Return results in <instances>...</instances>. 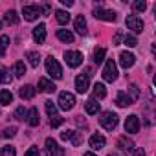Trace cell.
Instances as JSON below:
<instances>
[{"label":"cell","mask_w":156,"mask_h":156,"mask_svg":"<svg viewBox=\"0 0 156 156\" xmlns=\"http://www.w3.org/2000/svg\"><path fill=\"white\" fill-rule=\"evenodd\" d=\"M46 72L50 73V77H53V79H61L62 77V68H61V64L57 62V59L53 55L46 57Z\"/></svg>","instance_id":"obj_1"},{"label":"cell","mask_w":156,"mask_h":156,"mask_svg":"<svg viewBox=\"0 0 156 156\" xmlns=\"http://www.w3.org/2000/svg\"><path fill=\"white\" fill-rule=\"evenodd\" d=\"M118 121H119L118 114H114V112H103L99 116V123H101V127L105 130H114L118 127Z\"/></svg>","instance_id":"obj_2"},{"label":"cell","mask_w":156,"mask_h":156,"mask_svg":"<svg viewBox=\"0 0 156 156\" xmlns=\"http://www.w3.org/2000/svg\"><path fill=\"white\" fill-rule=\"evenodd\" d=\"M103 79L107 83H114L118 79V66L112 59H107L105 62V68H103Z\"/></svg>","instance_id":"obj_3"},{"label":"cell","mask_w":156,"mask_h":156,"mask_svg":"<svg viewBox=\"0 0 156 156\" xmlns=\"http://www.w3.org/2000/svg\"><path fill=\"white\" fill-rule=\"evenodd\" d=\"M57 103H59V108H61V110H70V108H73V105H75V96L70 94V92H61Z\"/></svg>","instance_id":"obj_4"},{"label":"cell","mask_w":156,"mask_h":156,"mask_svg":"<svg viewBox=\"0 0 156 156\" xmlns=\"http://www.w3.org/2000/svg\"><path fill=\"white\" fill-rule=\"evenodd\" d=\"M64 61L70 68H77L83 64V53L81 51H64Z\"/></svg>","instance_id":"obj_5"},{"label":"cell","mask_w":156,"mask_h":156,"mask_svg":"<svg viewBox=\"0 0 156 156\" xmlns=\"http://www.w3.org/2000/svg\"><path fill=\"white\" fill-rule=\"evenodd\" d=\"M94 17L99 19V20H107V22H114V20H116V13H114L112 9H103L101 4L96 6V9H94Z\"/></svg>","instance_id":"obj_6"},{"label":"cell","mask_w":156,"mask_h":156,"mask_svg":"<svg viewBox=\"0 0 156 156\" xmlns=\"http://www.w3.org/2000/svg\"><path fill=\"white\" fill-rule=\"evenodd\" d=\"M90 87V75L88 73H81V75H77L75 77V90L79 92V94H85Z\"/></svg>","instance_id":"obj_7"},{"label":"cell","mask_w":156,"mask_h":156,"mask_svg":"<svg viewBox=\"0 0 156 156\" xmlns=\"http://www.w3.org/2000/svg\"><path fill=\"white\" fill-rule=\"evenodd\" d=\"M46 154L48 156H64V149L59 147L53 138H48L46 140Z\"/></svg>","instance_id":"obj_8"},{"label":"cell","mask_w":156,"mask_h":156,"mask_svg":"<svg viewBox=\"0 0 156 156\" xmlns=\"http://www.w3.org/2000/svg\"><path fill=\"white\" fill-rule=\"evenodd\" d=\"M41 13H42L41 6H24V8H22V15H24V19L30 20V22H31V20H37Z\"/></svg>","instance_id":"obj_9"},{"label":"cell","mask_w":156,"mask_h":156,"mask_svg":"<svg viewBox=\"0 0 156 156\" xmlns=\"http://www.w3.org/2000/svg\"><path fill=\"white\" fill-rule=\"evenodd\" d=\"M125 22H127V28L132 30L134 33H141V31H143V20H141L140 17H136V15H129Z\"/></svg>","instance_id":"obj_10"},{"label":"cell","mask_w":156,"mask_h":156,"mask_svg":"<svg viewBox=\"0 0 156 156\" xmlns=\"http://www.w3.org/2000/svg\"><path fill=\"white\" fill-rule=\"evenodd\" d=\"M138 130H140V119H138L136 114H130V116L125 119V132H129V134H136Z\"/></svg>","instance_id":"obj_11"},{"label":"cell","mask_w":156,"mask_h":156,"mask_svg":"<svg viewBox=\"0 0 156 156\" xmlns=\"http://www.w3.org/2000/svg\"><path fill=\"white\" fill-rule=\"evenodd\" d=\"M134 62H136L134 53H130V51H121V53H119V64H121L125 70H127V68H132Z\"/></svg>","instance_id":"obj_12"},{"label":"cell","mask_w":156,"mask_h":156,"mask_svg":"<svg viewBox=\"0 0 156 156\" xmlns=\"http://www.w3.org/2000/svg\"><path fill=\"white\" fill-rule=\"evenodd\" d=\"M33 41L37 44H44V41H46V26L44 24H39L33 28Z\"/></svg>","instance_id":"obj_13"},{"label":"cell","mask_w":156,"mask_h":156,"mask_svg":"<svg viewBox=\"0 0 156 156\" xmlns=\"http://www.w3.org/2000/svg\"><path fill=\"white\" fill-rule=\"evenodd\" d=\"M118 147H119L123 152H132V151H134V141H132L130 138H127V136H121V138L118 140Z\"/></svg>","instance_id":"obj_14"},{"label":"cell","mask_w":156,"mask_h":156,"mask_svg":"<svg viewBox=\"0 0 156 156\" xmlns=\"http://www.w3.org/2000/svg\"><path fill=\"white\" fill-rule=\"evenodd\" d=\"M90 147L94 149V151H99V149H103L105 147V143H107V140H105V136H101V134H94L92 138H90Z\"/></svg>","instance_id":"obj_15"},{"label":"cell","mask_w":156,"mask_h":156,"mask_svg":"<svg viewBox=\"0 0 156 156\" xmlns=\"http://www.w3.org/2000/svg\"><path fill=\"white\" fill-rule=\"evenodd\" d=\"M39 88H41L42 92H46V94H53V92L57 90V87H55L51 81H48L46 77H41V79H39Z\"/></svg>","instance_id":"obj_16"},{"label":"cell","mask_w":156,"mask_h":156,"mask_svg":"<svg viewBox=\"0 0 156 156\" xmlns=\"http://www.w3.org/2000/svg\"><path fill=\"white\" fill-rule=\"evenodd\" d=\"M116 105H118V107H121V108H125V107H130V105H132V101H130L129 94L121 90V92H118V98H116Z\"/></svg>","instance_id":"obj_17"},{"label":"cell","mask_w":156,"mask_h":156,"mask_svg":"<svg viewBox=\"0 0 156 156\" xmlns=\"http://www.w3.org/2000/svg\"><path fill=\"white\" fill-rule=\"evenodd\" d=\"M19 94H20V98H22V99H31V98H35L37 88H33L31 85H26V87H20Z\"/></svg>","instance_id":"obj_18"},{"label":"cell","mask_w":156,"mask_h":156,"mask_svg":"<svg viewBox=\"0 0 156 156\" xmlns=\"http://www.w3.org/2000/svg\"><path fill=\"white\" fill-rule=\"evenodd\" d=\"M26 119H28V125L30 127H37L39 123H41V118H39V110L33 107L30 112H28V116H26Z\"/></svg>","instance_id":"obj_19"},{"label":"cell","mask_w":156,"mask_h":156,"mask_svg":"<svg viewBox=\"0 0 156 156\" xmlns=\"http://www.w3.org/2000/svg\"><path fill=\"white\" fill-rule=\"evenodd\" d=\"M75 31L79 33V35H87V20H85V17L83 15H79L75 19Z\"/></svg>","instance_id":"obj_20"},{"label":"cell","mask_w":156,"mask_h":156,"mask_svg":"<svg viewBox=\"0 0 156 156\" xmlns=\"http://www.w3.org/2000/svg\"><path fill=\"white\" fill-rule=\"evenodd\" d=\"M85 110H87V114L94 116V114H98V112H99V103L92 98V99H88V101L85 103Z\"/></svg>","instance_id":"obj_21"},{"label":"cell","mask_w":156,"mask_h":156,"mask_svg":"<svg viewBox=\"0 0 156 156\" xmlns=\"http://www.w3.org/2000/svg\"><path fill=\"white\" fill-rule=\"evenodd\" d=\"M57 39L68 44V42H73V33L70 30H57Z\"/></svg>","instance_id":"obj_22"},{"label":"cell","mask_w":156,"mask_h":156,"mask_svg":"<svg viewBox=\"0 0 156 156\" xmlns=\"http://www.w3.org/2000/svg\"><path fill=\"white\" fill-rule=\"evenodd\" d=\"M107 96V88L103 83H96L94 85V99H103Z\"/></svg>","instance_id":"obj_23"},{"label":"cell","mask_w":156,"mask_h":156,"mask_svg":"<svg viewBox=\"0 0 156 156\" xmlns=\"http://www.w3.org/2000/svg\"><path fill=\"white\" fill-rule=\"evenodd\" d=\"M11 81H13V77H11L9 70H8V68H4V66H0V83H4V85H9Z\"/></svg>","instance_id":"obj_24"},{"label":"cell","mask_w":156,"mask_h":156,"mask_svg":"<svg viewBox=\"0 0 156 156\" xmlns=\"http://www.w3.org/2000/svg\"><path fill=\"white\" fill-rule=\"evenodd\" d=\"M13 73H15V77H24V73H26V64H24V61H17V62H15Z\"/></svg>","instance_id":"obj_25"},{"label":"cell","mask_w":156,"mask_h":156,"mask_svg":"<svg viewBox=\"0 0 156 156\" xmlns=\"http://www.w3.org/2000/svg\"><path fill=\"white\" fill-rule=\"evenodd\" d=\"M4 19H6V22H8V24H11V26H17V24H19V20H20V19H19V15H17V11H13V9H9V11L6 13V17H4Z\"/></svg>","instance_id":"obj_26"},{"label":"cell","mask_w":156,"mask_h":156,"mask_svg":"<svg viewBox=\"0 0 156 156\" xmlns=\"http://www.w3.org/2000/svg\"><path fill=\"white\" fill-rule=\"evenodd\" d=\"M13 101V94L9 90H0V105H9Z\"/></svg>","instance_id":"obj_27"},{"label":"cell","mask_w":156,"mask_h":156,"mask_svg":"<svg viewBox=\"0 0 156 156\" xmlns=\"http://www.w3.org/2000/svg\"><path fill=\"white\" fill-rule=\"evenodd\" d=\"M55 19H57V22H59V24H68L70 15H68L64 9H57V11H55Z\"/></svg>","instance_id":"obj_28"},{"label":"cell","mask_w":156,"mask_h":156,"mask_svg":"<svg viewBox=\"0 0 156 156\" xmlns=\"http://www.w3.org/2000/svg\"><path fill=\"white\" fill-rule=\"evenodd\" d=\"M26 57H28V61H30V64H31L33 68H37V66H39V62H41V55H39L37 51H28V53H26Z\"/></svg>","instance_id":"obj_29"},{"label":"cell","mask_w":156,"mask_h":156,"mask_svg":"<svg viewBox=\"0 0 156 156\" xmlns=\"http://www.w3.org/2000/svg\"><path fill=\"white\" fill-rule=\"evenodd\" d=\"M68 141H72V145H73V147H79V145L83 143V132L73 130V132H72V138H70Z\"/></svg>","instance_id":"obj_30"},{"label":"cell","mask_w":156,"mask_h":156,"mask_svg":"<svg viewBox=\"0 0 156 156\" xmlns=\"http://www.w3.org/2000/svg\"><path fill=\"white\" fill-rule=\"evenodd\" d=\"M44 105H46V112H48V116H50V118H55V116H57V105H55L51 99L44 101Z\"/></svg>","instance_id":"obj_31"},{"label":"cell","mask_w":156,"mask_h":156,"mask_svg":"<svg viewBox=\"0 0 156 156\" xmlns=\"http://www.w3.org/2000/svg\"><path fill=\"white\" fill-rule=\"evenodd\" d=\"M105 55H107V50H105V48H98V50L94 51V62H96V64H101L103 59H105Z\"/></svg>","instance_id":"obj_32"},{"label":"cell","mask_w":156,"mask_h":156,"mask_svg":"<svg viewBox=\"0 0 156 156\" xmlns=\"http://www.w3.org/2000/svg\"><path fill=\"white\" fill-rule=\"evenodd\" d=\"M8 46H9V37H8V35H2V37H0V57L6 55Z\"/></svg>","instance_id":"obj_33"},{"label":"cell","mask_w":156,"mask_h":156,"mask_svg":"<svg viewBox=\"0 0 156 156\" xmlns=\"http://www.w3.org/2000/svg\"><path fill=\"white\" fill-rule=\"evenodd\" d=\"M129 98H130L132 103L140 99V88H138L136 85H130V88H129Z\"/></svg>","instance_id":"obj_34"},{"label":"cell","mask_w":156,"mask_h":156,"mask_svg":"<svg viewBox=\"0 0 156 156\" xmlns=\"http://www.w3.org/2000/svg\"><path fill=\"white\" fill-rule=\"evenodd\" d=\"M132 9L143 13V11L147 9V2H143V0H136V2H132Z\"/></svg>","instance_id":"obj_35"},{"label":"cell","mask_w":156,"mask_h":156,"mask_svg":"<svg viewBox=\"0 0 156 156\" xmlns=\"http://www.w3.org/2000/svg\"><path fill=\"white\" fill-rule=\"evenodd\" d=\"M0 156H17V151H15V147L6 145V147H2V152H0Z\"/></svg>","instance_id":"obj_36"},{"label":"cell","mask_w":156,"mask_h":156,"mask_svg":"<svg viewBox=\"0 0 156 156\" xmlns=\"http://www.w3.org/2000/svg\"><path fill=\"white\" fill-rule=\"evenodd\" d=\"M123 42H125V44H127L129 48H134V46L138 44V41H136V37H134V35H125Z\"/></svg>","instance_id":"obj_37"},{"label":"cell","mask_w":156,"mask_h":156,"mask_svg":"<svg viewBox=\"0 0 156 156\" xmlns=\"http://www.w3.org/2000/svg\"><path fill=\"white\" fill-rule=\"evenodd\" d=\"M26 116H28V112H26V108H24V107H19V108L15 110V118H17V119H20V121H22Z\"/></svg>","instance_id":"obj_38"},{"label":"cell","mask_w":156,"mask_h":156,"mask_svg":"<svg viewBox=\"0 0 156 156\" xmlns=\"http://www.w3.org/2000/svg\"><path fill=\"white\" fill-rule=\"evenodd\" d=\"M62 123H64V119H62L61 116H55V118H51V121H50V125H51L53 129H55V127H61Z\"/></svg>","instance_id":"obj_39"},{"label":"cell","mask_w":156,"mask_h":156,"mask_svg":"<svg viewBox=\"0 0 156 156\" xmlns=\"http://www.w3.org/2000/svg\"><path fill=\"white\" fill-rule=\"evenodd\" d=\"M15 134H17V127H9V129H6V130L2 132L4 138H13Z\"/></svg>","instance_id":"obj_40"},{"label":"cell","mask_w":156,"mask_h":156,"mask_svg":"<svg viewBox=\"0 0 156 156\" xmlns=\"http://www.w3.org/2000/svg\"><path fill=\"white\" fill-rule=\"evenodd\" d=\"M24 156H39V149H37V147H30Z\"/></svg>","instance_id":"obj_41"},{"label":"cell","mask_w":156,"mask_h":156,"mask_svg":"<svg viewBox=\"0 0 156 156\" xmlns=\"http://www.w3.org/2000/svg\"><path fill=\"white\" fill-rule=\"evenodd\" d=\"M72 132H73V130H64V132H61V140L68 141V140L72 138Z\"/></svg>","instance_id":"obj_42"},{"label":"cell","mask_w":156,"mask_h":156,"mask_svg":"<svg viewBox=\"0 0 156 156\" xmlns=\"http://www.w3.org/2000/svg\"><path fill=\"white\" fill-rule=\"evenodd\" d=\"M41 9H42V13H46V15H50V11H51V4H44V6H42Z\"/></svg>","instance_id":"obj_43"},{"label":"cell","mask_w":156,"mask_h":156,"mask_svg":"<svg viewBox=\"0 0 156 156\" xmlns=\"http://www.w3.org/2000/svg\"><path fill=\"white\" fill-rule=\"evenodd\" d=\"M132 156H145V151L143 149H136V151H132Z\"/></svg>","instance_id":"obj_44"},{"label":"cell","mask_w":156,"mask_h":156,"mask_svg":"<svg viewBox=\"0 0 156 156\" xmlns=\"http://www.w3.org/2000/svg\"><path fill=\"white\" fill-rule=\"evenodd\" d=\"M62 2V6H66V8H72L73 6V0H61Z\"/></svg>","instance_id":"obj_45"},{"label":"cell","mask_w":156,"mask_h":156,"mask_svg":"<svg viewBox=\"0 0 156 156\" xmlns=\"http://www.w3.org/2000/svg\"><path fill=\"white\" fill-rule=\"evenodd\" d=\"M119 41H121V31L116 33V37H114V44H119Z\"/></svg>","instance_id":"obj_46"},{"label":"cell","mask_w":156,"mask_h":156,"mask_svg":"<svg viewBox=\"0 0 156 156\" xmlns=\"http://www.w3.org/2000/svg\"><path fill=\"white\" fill-rule=\"evenodd\" d=\"M83 156H96V154H94V152H85Z\"/></svg>","instance_id":"obj_47"},{"label":"cell","mask_w":156,"mask_h":156,"mask_svg":"<svg viewBox=\"0 0 156 156\" xmlns=\"http://www.w3.org/2000/svg\"><path fill=\"white\" fill-rule=\"evenodd\" d=\"M108 156H119V154H116V152H110V154H108Z\"/></svg>","instance_id":"obj_48"},{"label":"cell","mask_w":156,"mask_h":156,"mask_svg":"<svg viewBox=\"0 0 156 156\" xmlns=\"http://www.w3.org/2000/svg\"><path fill=\"white\" fill-rule=\"evenodd\" d=\"M39 156H48V154L46 152H39Z\"/></svg>","instance_id":"obj_49"},{"label":"cell","mask_w":156,"mask_h":156,"mask_svg":"<svg viewBox=\"0 0 156 156\" xmlns=\"http://www.w3.org/2000/svg\"><path fill=\"white\" fill-rule=\"evenodd\" d=\"M0 30H2V22H0Z\"/></svg>","instance_id":"obj_50"}]
</instances>
